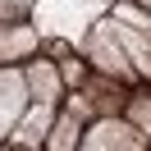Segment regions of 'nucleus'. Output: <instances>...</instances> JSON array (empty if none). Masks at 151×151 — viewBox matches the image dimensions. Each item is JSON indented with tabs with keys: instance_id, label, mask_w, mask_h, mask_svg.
Instances as JSON below:
<instances>
[{
	"instance_id": "1a4fd4ad",
	"label": "nucleus",
	"mask_w": 151,
	"mask_h": 151,
	"mask_svg": "<svg viewBox=\"0 0 151 151\" xmlns=\"http://www.w3.org/2000/svg\"><path fill=\"white\" fill-rule=\"evenodd\" d=\"M128 119L137 124V133L151 142V96L147 92H128Z\"/></svg>"
},
{
	"instance_id": "39448f33",
	"label": "nucleus",
	"mask_w": 151,
	"mask_h": 151,
	"mask_svg": "<svg viewBox=\"0 0 151 151\" xmlns=\"http://www.w3.org/2000/svg\"><path fill=\"white\" fill-rule=\"evenodd\" d=\"M50 124H55V105H50V101H32V110L23 114V124L14 128L9 147H46Z\"/></svg>"
},
{
	"instance_id": "7ed1b4c3",
	"label": "nucleus",
	"mask_w": 151,
	"mask_h": 151,
	"mask_svg": "<svg viewBox=\"0 0 151 151\" xmlns=\"http://www.w3.org/2000/svg\"><path fill=\"white\" fill-rule=\"evenodd\" d=\"M83 147L87 151H105V147H119V151H137L147 147V137L137 133L133 119H119V114H101L83 128Z\"/></svg>"
},
{
	"instance_id": "f257e3e1",
	"label": "nucleus",
	"mask_w": 151,
	"mask_h": 151,
	"mask_svg": "<svg viewBox=\"0 0 151 151\" xmlns=\"http://www.w3.org/2000/svg\"><path fill=\"white\" fill-rule=\"evenodd\" d=\"M64 110H73L83 124L101 119V114H119V110H128V83H119V78H110V73L96 69L83 87H73L64 96Z\"/></svg>"
},
{
	"instance_id": "f8f14e48",
	"label": "nucleus",
	"mask_w": 151,
	"mask_h": 151,
	"mask_svg": "<svg viewBox=\"0 0 151 151\" xmlns=\"http://www.w3.org/2000/svg\"><path fill=\"white\" fill-rule=\"evenodd\" d=\"M142 5H151V0H142Z\"/></svg>"
},
{
	"instance_id": "6e6552de",
	"label": "nucleus",
	"mask_w": 151,
	"mask_h": 151,
	"mask_svg": "<svg viewBox=\"0 0 151 151\" xmlns=\"http://www.w3.org/2000/svg\"><path fill=\"white\" fill-rule=\"evenodd\" d=\"M32 46H37V37H32V28H23V23H14V28H5V23H0V60L28 55Z\"/></svg>"
},
{
	"instance_id": "9d476101",
	"label": "nucleus",
	"mask_w": 151,
	"mask_h": 151,
	"mask_svg": "<svg viewBox=\"0 0 151 151\" xmlns=\"http://www.w3.org/2000/svg\"><path fill=\"white\" fill-rule=\"evenodd\" d=\"M60 78H64V87H83L87 78H92V60L64 55V60H60Z\"/></svg>"
},
{
	"instance_id": "0eeeda50",
	"label": "nucleus",
	"mask_w": 151,
	"mask_h": 151,
	"mask_svg": "<svg viewBox=\"0 0 151 151\" xmlns=\"http://www.w3.org/2000/svg\"><path fill=\"white\" fill-rule=\"evenodd\" d=\"M46 147H50V151H69V147H83V119H78L73 110L55 114V124H50V133H46Z\"/></svg>"
},
{
	"instance_id": "423d86ee",
	"label": "nucleus",
	"mask_w": 151,
	"mask_h": 151,
	"mask_svg": "<svg viewBox=\"0 0 151 151\" xmlns=\"http://www.w3.org/2000/svg\"><path fill=\"white\" fill-rule=\"evenodd\" d=\"M23 105H28V83H23V73H0V133L9 128V124H19Z\"/></svg>"
},
{
	"instance_id": "f03ea898",
	"label": "nucleus",
	"mask_w": 151,
	"mask_h": 151,
	"mask_svg": "<svg viewBox=\"0 0 151 151\" xmlns=\"http://www.w3.org/2000/svg\"><path fill=\"white\" fill-rule=\"evenodd\" d=\"M87 60H92V69L119 78V83H133V78H137V69H133V60H128V50H124L114 23H101V28L92 32V41H87Z\"/></svg>"
},
{
	"instance_id": "20e7f679",
	"label": "nucleus",
	"mask_w": 151,
	"mask_h": 151,
	"mask_svg": "<svg viewBox=\"0 0 151 151\" xmlns=\"http://www.w3.org/2000/svg\"><path fill=\"white\" fill-rule=\"evenodd\" d=\"M23 83H28V96L32 101H64V78H60V64L55 60H32L23 69Z\"/></svg>"
},
{
	"instance_id": "9b49d317",
	"label": "nucleus",
	"mask_w": 151,
	"mask_h": 151,
	"mask_svg": "<svg viewBox=\"0 0 151 151\" xmlns=\"http://www.w3.org/2000/svg\"><path fill=\"white\" fill-rule=\"evenodd\" d=\"M46 55H60V60H64V55H73V50H69L64 41H46Z\"/></svg>"
}]
</instances>
